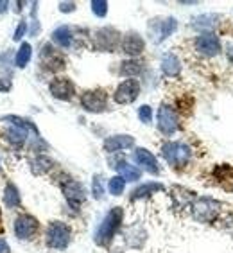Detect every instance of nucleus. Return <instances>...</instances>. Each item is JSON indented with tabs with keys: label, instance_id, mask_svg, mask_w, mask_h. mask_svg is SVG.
Here are the masks:
<instances>
[{
	"label": "nucleus",
	"instance_id": "nucleus-1",
	"mask_svg": "<svg viewBox=\"0 0 233 253\" xmlns=\"http://www.w3.org/2000/svg\"><path fill=\"white\" fill-rule=\"evenodd\" d=\"M122 221H124V209H122V207H113V209H110V212L102 217L97 230H95V234H93L95 244L101 246V248H108V246L113 243L115 235L118 234V230H120V226H122Z\"/></svg>",
	"mask_w": 233,
	"mask_h": 253
},
{
	"label": "nucleus",
	"instance_id": "nucleus-2",
	"mask_svg": "<svg viewBox=\"0 0 233 253\" xmlns=\"http://www.w3.org/2000/svg\"><path fill=\"white\" fill-rule=\"evenodd\" d=\"M192 209V217L201 224H210L217 219L223 212V203L210 196H201L195 198L190 205Z\"/></svg>",
	"mask_w": 233,
	"mask_h": 253
},
{
	"label": "nucleus",
	"instance_id": "nucleus-3",
	"mask_svg": "<svg viewBox=\"0 0 233 253\" xmlns=\"http://www.w3.org/2000/svg\"><path fill=\"white\" fill-rule=\"evenodd\" d=\"M72 241V228L63 221H50L45 232V244L52 250L63 252L70 246Z\"/></svg>",
	"mask_w": 233,
	"mask_h": 253
},
{
	"label": "nucleus",
	"instance_id": "nucleus-4",
	"mask_svg": "<svg viewBox=\"0 0 233 253\" xmlns=\"http://www.w3.org/2000/svg\"><path fill=\"white\" fill-rule=\"evenodd\" d=\"M161 156L169 166L183 167L192 158V149L185 142H165L161 146Z\"/></svg>",
	"mask_w": 233,
	"mask_h": 253
},
{
	"label": "nucleus",
	"instance_id": "nucleus-5",
	"mask_svg": "<svg viewBox=\"0 0 233 253\" xmlns=\"http://www.w3.org/2000/svg\"><path fill=\"white\" fill-rule=\"evenodd\" d=\"M122 43L120 33L113 27H102L93 34V47L101 52H115Z\"/></svg>",
	"mask_w": 233,
	"mask_h": 253
},
{
	"label": "nucleus",
	"instance_id": "nucleus-6",
	"mask_svg": "<svg viewBox=\"0 0 233 253\" xmlns=\"http://www.w3.org/2000/svg\"><path fill=\"white\" fill-rule=\"evenodd\" d=\"M194 47L201 56H206V58H215L223 50V43H221L217 34L214 33H203L199 36H195Z\"/></svg>",
	"mask_w": 233,
	"mask_h": 253
},
{
	"label": "nucleus",
	"instance_id": "nucleus-7",
	"mask_svg": "<svg viewBox=\"0 0 233 253\" xmlns=\"http://www.w3.org/2000/svg\"><path fill=\"white\" fill-rule=\"evenodd\" d=\"M158 129L165 136L174 135V133L180 129L178 113H176L174 108L169 106V104H161V106L158 108Z\"/></svg>",
	"mask_w": 233,
	"mask_h": 253
},
{
	"label": "nucleus",
	"instance_id": "nucleus-8",
	"mask_svg": "<svg viewBox=\"0 0 233 253\" xmlns=\"http://www.w3.org/2000/svg\"><path fill=\"white\" fill-rule=\"evenodd\" d=\"M178 29V20L174 16H167V18H158V20H153L149 24V31H151V38L155 43H161L163 40H167L169 36L176 33Z\"/></svg>",
	"mask_w": 233,
	"mask_h": 253
},
{
	"label": "nucleus",
	"instance_id": "nucleus-9",
	"mask_svg": "<svg viewBox=\"0 0 233 253\" xmlns=\"http://www.w3.org/2000/svg\"><path fill=\"white\" fill-rule=\"evenodd\" d=\"M81 106L90 113H102L108 108V93L101 88L97 90H86L81 95Z\"/></svg>",
	"mask_w": 233,
	"mask_h": 253
},
{
	"label": "nucleus",
	"instance_id": "nucleus-10",
	"mask_svg": "<svg viewBox=\"0 0 233 253\" xmlns=\"http://www.w3.org/2000/svg\"><path fill=\"white\" fill-rule=\"evenodd\" d=\"M15 235L20 241H31L34 239V235L38 234L39 223L38 219L31 214H20L15 219Z\"/></svg>",
	"mask_w": 233,
	"mask_h": 253
},
{
	"label": "nucleus",
	"instance_id": "nucleus-11",
	"mask_svg": "<svg viewBox=\"0 0 233 253\" xmlns=\"http://www.w3.org/2000/svg\"><path fill=\"white\" fill-rule=\"evenodd\" d=\"M140 95V83L138 79H126L115 88L113 99L116 104H131Z\"/></svg>",
	"mask_w": 233,
	"mask_h": 253
},
{
	"label": "nucleus",
	"instance_id": "nucleus-12",
	"mask_svg": "<svg viewBox=\"0 0 233 253\" xmlns=\"http://www.w3.org/2000/svg\"><path fill=\"white\" fill-rule=\"evenodd\" d=\"M63 196L65 200H67V203L70 205V209L79 210V207L86 200V190H84V187L79 181L68 180L63 185Z\"/></svg>",
	"mask_w": 233,
	"mask_h": 253
},
{
	"label": "nucleus",
	"instance_id": "nucleus-13",
	"mask_svg": "<svg viewBox=\"0 0 233 253\" xmlns=\"http://www.w3.org/2000/svg\"><path fill=\"white\" fill-rule=\"evenodd\" d=\"M49 90L52 97L59 99V101H72L76 95V84L68 78H54L49 84Z\"/></svg>",
	"mask_w": 233,
	"mask_h": 253
},
{
	"label": "nucleus",
	"instance_id": "nucleus-14",
	"mask_svg": "<svg viewBox=\"0 0 233 253\" xmlns=\"http://www.w3.org/2000/svg\"><path fill=\"white\" fill-rule=\"evenodd\" d=\"M131 156L136 166L142 167V169H146L149 174H155V176L160 174V164L156 160V156L151 151H147L146 147H136Z\"/></svg>",
	"mask_w": 233,
	"mask_h": 253
},
{
	"label": "nucleus",
	"instance_id": "nucleus-15",
	"mask_svg": "<svg viewBox=\"0 0 233 253\" xmlns=\"http://www.w3.org/2000/svg\"><path fill=\"white\" fill-rule=\"evenodd\" d=\"M146 49V42L142 38L138 33H127L124 38H122V43H120V50L127 56H138V54L144 52Z\"/></svg>",
	"mask_w": 233,
	"mask_h": 253
},
{
	"label": "nucleus",
	"instance_id": "nucleus-16",
	"mask_svg": "<svg viewBox=\"0 0 233 253\" xmlns=\"http://www.w3.org/2000/svg\"><path fill=\"white\" fill-rule=\"evenodd\" d=\"M124 241L129 248H135V250H140L144 248V244L147 241V232L142 228L140 224H131L129 228H126L124 232Z\"/></svg>",
	"mask_w": 233,
	"mask_h": 253
},
{
	"label": "nucleus",
	"instance_id": "nucleus-17",
	"mask_svg": "<svg viewBox=\"0 0 233 253\" xmlns=\"http://www.w3.org/2000/svg\"><path fill=\"white\" fill-rule=\"evenodd\" d=\"M135 146V138L131 135H113L108 136L102 147L106 153H116L122 151V149H129V147Z\"/></svg>",
	"mask_w": 233,
	"mask_h": 253
},
{
	"label": "nucleus",
	"instance_id": "nucleus-18",
	"mask_svg": "<svg viewBox=\"0 0 233 253\" xmlns=\"http://www.w3.org/2000/svg\"><path fill=\"white\" fill-rule=\"evenodd\" d=\"M160 68L161 72L165 74V76H169V78H178L181 72V61L174 52H165L161 56Z\"/></svg>",
	"mask_w": 233,
	"mask_h": 253
},
{
	"label": "nucleus",
	"instance_id": "nucleus-19",
	"mask_svg": "<svg viewBox=\"0 0 233 253\" xmlns=\"http://www.w3.org/2000/svg\"><path fill=\"white\" fill-rule=\"evenodd\" d=\"M165 185L163 183H158V181H149V183H142L136 189H133L129 200L136 201V200H144V198H149V196L156 194V192H163Z\"/></svg>",
	"mask_w": 233,
	"mask_h": 253
},
{
	"label": "nucleus",
	"instance_id": "nucleus-20",
	"mask_svg": "<svg viewBox=\"0 0 233 253\" xmlns=\"http://www.w3.org/2000/svg\"><path fill=\"white\" fill-rule=\"evenodd\" d=\"M113 167L116 169L118 176H122V178H124L126 181H136V180H140V176H142L140 167L131 166V164H127L126 160L116 162V166H113Z\"/></svg>",
	"mask_w": 233,
	"mask_h": 253
},
{
	"label": "nucleus",
	"instance_id": "nucleus-21",
	"mask_svg": "<svg viewBox=\"0 0 233 253\" xmlns=\"http://www.w3.org/2000/svg\"><path fill=\"white\" fill-rule=\"evenodd\" d=\"M52 42L56 45H59L61 49H68L74 42L72 29H70L68 25H59L58 29L52 31Z\"/></svg>",
	"mask_w": 233,
	"mask_h": 253
},
{
	"label": "nucleus",
	"instance_id": "nucleus-22",
	"mask_svg": "<svg viewBox=\"0 0 233 253\" xmlns=\"http://www.w3.org/2000/svg\"><path fill=\"white\" fill-rule=\"evenodd\" d=\"M144 72V63H142L140 59H126V61H122L120 68H118V74L120 76H127V78H136V76H140Z\"/></svg>",
	"mask_w": 233,
	"mask_h": 253
},
{
	"label": "nucleus",
	"instance_id": "nucleus-23",
	"mask_svg": "<svg viewBox=\"0 0 233 253\" xmlns=\"http://www.w3.org/2000/svg\"><path fill=\"white\" fill-rule=\"evenodd\" d=\"M2 121L9 122L11 126H16V127H20V129H24V131H33L36 136H39V131H38V127H36V124L31 122L29 119L18 117V115H5V117H2Z\"/></svg>",
	"mask_w": 233,
	"mask_h": 253
},
{
	"label": "nucleus",
	"instance_id": "nucleus-24",
	"mask_svg": "<svg viewBox=\"0 0 233 253\" xmlns=\"http://www.w3.org/2000/svg\"><path fill=\"white\" fill-rule=\"evenodd\" d=\"M4 203H5V207H7V209H16V207H20V203H22V196H20V190H18V187L13 183V181H9V183L5 185Z\"/></svg>",
	"mask_w": 233,
	"mask_h": 253
},
{
	"label": "nucleus",
	"instance_id": "nucleus-25",
	"mask_svg": "<svg viewBox=\"0 0 233 253\" xmlns=\"http://www.w3.org/2000/svg\"><path fill=\"white\" fill-rule=\"evenodd\" d=\"M5 140L9 142L11 146L22 147L27 142V131H24V129H20L16 126H11L5 129Z\"/></svg>",
	"mask_w": 233,
	"mask_h": 253
},
{
	"label": "nucleus",
	"instance_id": "nucleus-26",
	"mask_svg": "<svg viewBox=\"0 0 233 253\" xmlns=\"http://www.w3.org/2000/svg\"><path fill=\"white\" fill-rule=\"evenodd\" d=\"M54 162L50 160L49 156L45 155H39L36 156L33 162H31V170H33V174H45V172H49L50 169H52Z\"/></svg>",
	"mask_w": 233,
	"mask_h": 253
},
{
	"label": "nucleus",
	"instance_id": "nucleus-27",
	"mask_svg": "<svg viewBox=\"0 0 233 253\" xmlns=\"http://www.w3.org/2000/svg\"><path fill=\"white\" fill-rule=\"evenodd\" d=\"M31 56H33V47H31L29 43H22L20 49L16 50V54H15V65L18 68H25L29 65Z\"/></svg>",
	"mask_w": 233,
	"mask_h": 253
},
{
	"label": "nucleus",
	"instance_id": "nucleus-28",
	"mask_svg": "<svg viewBox=\"0 0 233 253\" xmlns=\"http://www.w3.org/2000/svg\"><path fill=\"white\" fill-rule=\"evenodd\" d=\"M219 18H221L219 15H201L194 20L192 25H194L195 29H206V33H210L208 29H214L215 25H217L215 20H219Z\"/></svg>",
	"mask_w": 233,
	"mask_h": 253
},
{
	"label": "nucleus",
	"instance_id": "nucleus-29",
	"mask_svg": "<svg viewBox=\"0 0 233 253\" xmlns=\"http://www.w3.org/2000/svg\"><path fill=\"white\" fill-rule=\"evenodd\" d=\"M124 189H126V180L122 178V176H113V178H110V181H108V190H110V194L112 196H120L122 192H124Z\"/></svg>",
	"mask_w": 233,
	"mask_h": 253
},
{
	"label": "nucleus",
	"instance_id": "nucleus-30",
	"mask_svg": "<svg viewBox=\"0 0 233 253\" xmlns=\"http://www.w3.org/2000/svg\"><path fill=\"white\" fill-rule=\"evenodd\" d=\"M92 196L95 200H102L104 198V187H102V178L101 174H95L92 180Z\"/></svg>",
	"mask_w": 233,
	"mask_h": 253
},
{
	"label": "nucleus",
	"instance_id": "nucleus-31",
	"mask_svg": "<svg viewBox=\"0 0 233 253\" xmlns=\"http://www.w3.org/2000/svg\"><path fill=\"white\" fill-rule=\"evenodd\" d=\"M90 7H92L93 15L99 16V18H104L108 15V2H104V0H93Z\"/></svg>",
	"mask_w": 233,
	"mask_h": 253
},
{
	"label": "nucleus",
	"instance_id": "nucleus-32",
	"mask_svg": "<svg viewBox=\"0 0 233 253\" xmlns=\"http://www.w3.org/2000/svg\"><path fill=\"white\" fill-rule=\"evenodd\" d=\"M138 119H140L144 124H149V122L153 121V108L147 106V104L138 108Z\"/></svg>",
	"mask_w": 233,
	"mask_h": 253
},
{
	"label": "nucleus",
	"instance_id": "nucleus-33",
	"mask_svg": "<svg viewBox=\"0 0 233 253\" xmlns=\"http://www.w3.org/2000/svg\"><path fill=\"white\" fill-rule=\"evenodd\" d=\"M25 31H27V22H24V20H22V22L18 24V27H16V31H15V36H13V38H15V42H20V40L24 38Z\"/></svg>",
	"mask_w": 233,
	"mask_h": 253
},
{
	"label": "nucleus",
	"instance_id": "nucleus-34",
	"mask_svg": "<svg viewBox=\"0 0 233 253\" xmlns=\"http://www.w3.org/2000/svg\"><path fill=\"white\" fill-rule=\"evenodd\" d=\"M59 11L61 13H72V11H76V2H61L59 4Z\"/></svg>",
	"mask_w": 233,
	"mask_h": 253
},
{
	"label": "nucleus",
	"instance_id": "nucleus-35",
	"mask_svg": "<svg viewBox=\"0 0 233 253\" xmlns=\"http://www.w3.org/2000/svg\"><path fill=\"white\" fill-rule=\"evenodd\" d=\"M11 90V79H0V92H9Z\"/></svg>",
	"mask_w": 233,
	"mask_h": 253
},
{
	"label": "nucleus",
	"instance_id": "nucleus-36",
	"mask_svg": "<svg viewBox=\"0 0 233 253\" xmlns=\"http://www.w3.org/2000/svg\"><path fill=\"white\" fill-rule=\"evenodd\" d=\"M226 58H228L230 63H233V42L226 45Z\"/></svg>",
	"mask_w": 233,
	"mask_h": 253
},
{
	"label": "nucleus",
	"instance_id": "nucleus-37",
	"mask_svg": "<svg viewBox=\"0 0 233 253\" xmlns=\"http://www.w3.org/2000/svg\"><path fill=\"white\" fill-rule=\"evenodd\" d=\"M0 253H9V244L5 239H0Z\"/></svg>",
	"mask_w": 233,
	"mask_h": 253
},
{
	"label": "nucleus",
	"instance_id": "nucleus-38",
	"mask_svg": "<svg viewBox=\"0 0 233 253\" xmlns=\"http://www.w3.org/2000/svg\"><path fill=\"white\" fill-rule=\"evenodd\" d=\"M7 5H9L7 0H0V13H5V11H7Z\"/></svg>",
	"mask_w": 233,
	"mask_h": 253
},
{
	"label": "nucleus",
	"instance_id": "nucleus-39",
	"mask_svg": "<svg viewBox=\"0 0 233 253\" xmlns=\"http://www.w3.org/2000/svg\"><path fill=\"white\" fill-rule=\"evenodd\" d=\"M112 253H124V250H120V248H115V250H112Z\"/></svg>",
	"mask_w": 233,
	"mask_h": 253
}]
</instances>
